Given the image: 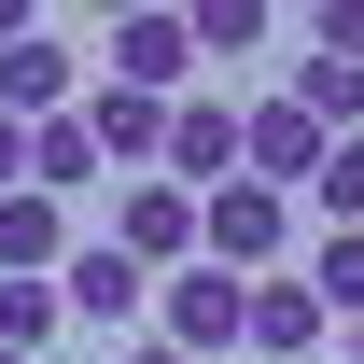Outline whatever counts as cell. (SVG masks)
Instances as JSON below:
<instances>
[{
	"label": "cell",
	"instance_id": "6da1fadb",
	"mask_svg": "<svg viewBox=\"0 0 364 364\" xmlns=\"http://www.w3.org/2000/svg\"><path fill=\"white\" fill-rule=\"evenodd\" d=\"M196 267L280 280V267H294V196H267V182H210V196H196Z\"/></svg>",
	"mask_w": 364,
	"mask_h": 364
},
{
	"label": "cell",
	"instance_id": "7a4b0ae2",
	"mask_svg": "<svg viewBox=\"0 0 364 364\" xmlns=\"http://www.w3.org/2000/svg\"><path fill=\"white\" fill-rule=\"evenodd\" d=\"M154 182H182V196H210V182H238V98H225V85L168 98V140H154Z\"/></svg>",
	"mask_w": 364,
	"mask_h": 364
},
{
	"label": "cell",
	"instance_id": "3957f363",
	"mask_svg": "<svg viewBox=\"0 0 364 364\" xmlns=\"http://www.w3.org/2000/svg\"><path fill=\"white\" fill-rule=\"evenodd\" d=\"M70 98H85V56L56 43V28H14L0 43V127H56Z\"/></svg>",
	"mask_w": 364,
	"mask_h": 364
},
{
	"label": "cell",
	"instance_id": "277c9868",
	"mask_svg": "<svg viewBox=\"0 0 364 364\" xmlns=\"http://www.w3.org/2000/svg\"><path fill=\"white\" fill-rule=\"evenodd\" d=\"M56 309H70V322H98V336H127V322L154 309V280H140L112 238H70V252H56Z\"/></svg>",
	"mask_w": 364,
	"mask_h": 364
},
{
	"label": "cell",
	"instance_id": "5b68a950",
	"mask_svg": "<svg viewBox=\"0 0 364 364\" xmlns=\"http://www.w3.org/2000/svg\"><path fill=\"white\" fill-rule=\"evenodd\" d=\"M322 336H336V322L309 309V280H294V267H280V280H238V350H252V364H309Z\"/></svg>",
	"mask_w": 364,
	"mask_h": 364
},
{
	"label": "cell",
	"instance_id": "8992f818",
	"mask_svg": "<svg viewBox=\"0 0 364 364\" xmlns=\"http://www.w3.org/2000/svg\"><path fill=\"white\" fill-rule=\"evenodd\" d=\"M112 252H127L140 280L196 267V196H182V182H127V210H112Z\"/></svg>",
	"mask_w": 364,
	"mask_h": 364
},
{
	"label": "cell",
	"instance_id": "52a82bcc",
	"mask_svg": "<svg viewBox=\"0 0 364 364\" xmlns=\"http://www.w3.org/2000/svg\"><path fill=\"white\" fill-rule=\"evenodd\" d=\"M98 85H127V98H196V28H182V14H127Z\"/></svg>",
	"mask_w": 364,
	"mask_h": 364
},
{
	"label": "cell",
	"instance_id": "ba28073f",
	"mask_svg": "<svg viewBox=\"0 0 364 364\" xmlns=\"http://www.w3.org/2000/svg\"><path fill=\"white\" fill-rule=\"evenodd\" d=\"M154 322H168V350H182V364L238 350V280H225V267H168V280H154Z\"/></svg>",
	"mask_w": 364,
	"mask_h": 364
},
{
	"label": "cell",
	"instance_id": "9c48e42d",
	"mask_svg": "<svg viewBox=\"0 0 364 364\" xmlns=\"http://www.w3.org/2000/svg\"><path fill=\"white\" fill-rule=\"evenodd\" d=\"M56 252H70V210L14 182V196H0V280H56Z\"/></svg>",
	"mask_w": 364,
	"mask_h": 364
},
{
	"label": "cell",
	"instance_id": "30bf717a",
	"mask_svg": "<svg viewBox=\"0 0 364 364\" xmlns=\"http://www.w3.org/2000/svg\"><path fill=\"white\" fill-rule=\"evenodd\" d=\"M85 182H98V140H85V112H56V127H28V196H56V210H70Z\"/></svg>",
	"mask_w": 364,
	"mask_h": 364
},
{
	"label": "cell",
	"instance_id": "8fae6325",
	"mask_svg": "<svg viewBox=\"0 0 364 364\" xmlns=\"http://www.w3.org/2000/svg\"><path fill=\"white\" fill-rule=\"evenodd\" d=\"M182 28H196V70H210V56H225V85H238V56H267V0H196V14H182Z\"/></svg>",
	"mask_w": 364,
	"mask_h": 364
},
{
	"label": "cell",
	"instance_id": "7c38bea8",
	"mask_svg": "<svg viewBox=\"0 0 364 364\" xmlns=\"http://www.w3.org/2000/svg\"><path fill=\"white\" fill-rule=\"evenodd\" d=\"M294 280H309V309H322V322H364V225H350V238H322Z\"/></svg>",
	"mask_w": 364,
	"mask_h": 364
},
{
	"label": "cell",
	"instance_id": "4fadbf2b",
	"mask_svg": "<svg viewBox=\"0 0 364 364\" xmlns=\"http://www.w3.org/2000/svg\"><path fill=\"white\" fill-rule=\"evenodd\" d=\"M309 210H322L336 238L364 225V140H322V168H309Z\"/></svg>",
	"mask_w": 364,
	"mask_h": 364
},
{
	"label": "cell",
	"instance_id": "5bb4252c",
	"mask_svg": "<svg viewBox=\"0 0 364 364\" xmlns=\"http://www.w3.org/2000/svg\"><path fill=\"white\" fill-rule=\"evenodd\" d=\"M309 56H336V70H364V0H322V14H309Z\"/></svg>",
	"mask_w": 364,
	"mask_h": 364
},
{
	"label": "cell",
	"instance_id": "9a60e30c",
	"mask_svg": "<svg viewBox=\"0 0 364 364\" xmlns=\"http://www.w3.org/2000/svg\"><path fill=\"white\" fill-rule=\"evenodd\" d=\"M14 182H28V127H0V196H14Z\"/></svg>",
	"mask_w": 364,
	"mask_h": 364
},
{
	"label": "cell",
	"instance_id": "2e32d148",
	"mask_svg": "<svg viewBox=\"0 0 364 364\" xmlns=\"http://www.w3.org/2000/svg\"><path fill=\"white\" fill-rule=\"evenodd\" d=\"M112 364H182V350H168V336H112Z\"/></svg>",
	"mask_w": 364,
	"mask_h": 364
},
{
	"label": "cell",
	"instance_id": "e0dca14e",
	"mask_svg": "<svg viewBox=\"0 0 364 364\" xmlns=\"http://www.w3.org/2000/svg\"><path fill=\"white\" fill-rule=\"evenodd\" d=\"M336 336H350V364H364V322H336Z\"/></svg>",
	"mask_w": 364,
	"mask_h": 364
},
{
	"label": "cell",
	"instance_id": "ac0fdd59",
	"mask_svg": "<svg viewBox=\"0 0 364 364\" xmlns=\"http://www.w3.org/2000/svg\"><path fill=\"white\" fill-rule=\"evenodd\" d=\"M0 364H14V350H0Z\"/></svg>",
	"mask_w": 364,
	"mask_h": 364
}]
</instances>
